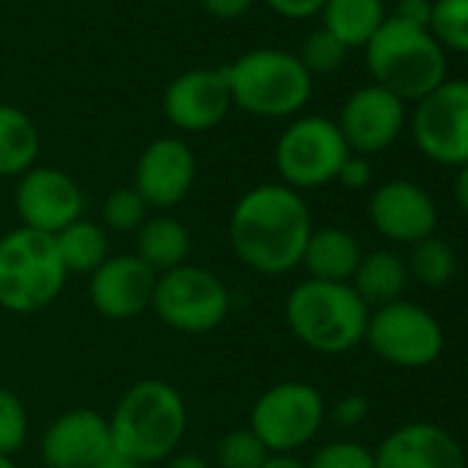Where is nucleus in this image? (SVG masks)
<instances>
[{"mask_svg": "<svg viewBox=\"0 0 468 468\" xmlns=\"http://www.w3.org/2000/svg\"><path fill=\"white\" fill-rule=\"evenodd\" d=\"M314 223L303 196L282 182L246 190L229 215V243L246 268L262 276H287L301 268Z\"/></svg>", "mask_w": 468, "mask_h": 468, "instance_id": "nucleus-1", "label": "nucleus"}, {"mask_svg": "<svg viewBox=\"0 0 468 468\" xmlns=\"http://www.w3.org/2000/svg\"><path fill=\"white\" fill-rule=\"evenodd\" d=\"M108 424L113 454L154 468L179 452L187 432V405L171 383L144 378L122 394Z\"/></svg>", "mask_w": 468, "mask_h": 468, "instance_id": "nucleus-2", "label": "nucleus"}, {"mask_svg": "<svg viewBox=\"0 0 468 468\" xmlns=\"http://www.w3.org/2000/svg\"><path fill=\"white\" fill-rule=\"evenodd\" d=\"M284 317L301 345L323 356H342L364 342L369 306L350 284L306 279L290 290Z\"/></svg>", "mask_w": 468, "mask_h": 468, "instance_id": "nucleus-3", "label": "nucleus"}, {"mask_svg": "<svg viewBox=\"0 0 468 468\" xmlns=\"http://www.w3.org/2000/svg\"><path fill=\"white\" fill-rule=\"evenodd\" d=\"M364 50L372 83L402 102H419L446 80V53L432 34L391 15Z\"/></svg>", "mask_w": 468, "mask_h": 468, "instance_id": "nucleus-4", "label": "nucleus"}, {"mask_svg": "<svg viewBox=\"0 0 468 468\" xmlns=\"http://www.w3.org/2000/svg\"><path fill=\"white\" fill-rule=\"evenodd\" d=\"M231 102L260 119L298 116L309 97L314 78L303 69L295 53L279 48H260L243 53L223 67Z\"/></svg>", "mask_w": 468, "mask_h": 468, "instance_id": "nucleus-5", "label": "nucleus"}, {"mask_svg": "<svg viewBox=\"0 0 468 468\" xmlns=\"http://www.w3.org/2000/svg\"><path fill=\"white\" fill-rule=\"evenodd\" d=\"M67 279L53 234L17 226L0 238V309L37 314L61 295Z\"/></svg>", "mask_w": 468, "mask_h": 468, "instance_id": "nucleus-6", "label": "nucleus"}, {"mask_svg": "<svg viewBox=\"0 0 468 468\" xmlns=\"http://www.w3.org/2000/svg\"><path fill=\"white\" fill-rule=\"evenodd\" d=\"M152 312L176 334H209L229 317L231 292L212 271L182 265L157 276Z\"/></svg>", "mask_w": 468, "mask_h": 468, "instance_id": "nucleus-7", "label": "nucleus"}, {"mask_svg": "<svg viewBox=\"0 0 468 468\" xmlns=\"http://www.w3.org/2000/svg\"><path fill=\"white\" fill-rule=\"evenodd\" d=\"M350 149L334 119L325 116H298L292 119L276 141V171L282 185L292 190H314L336 182L342 163Z\"/></svg>", "mask_w": 468, "mask_h": 468, "instance_id": "nucleus-8", "label": "nucleus"}, {"mask_svg": "<svg viewBox=\"0 0 468 468\" xmlns=\"http://www.w3.org/2000/svg\"><path fill=\"white\" fill-rule=\"evenodd\" d=\"M325 421L323 394L303 380H282L265 388L249 416V427L271 454H295L320 432Z\"/></svg>", "mask_w": 468, "mask_h": 468, "instance_id": "nucleus-9", "label": "nucleus"}, {"mask_svg": "<svg viewBox=\"0 0 468 468\" xmlns=\"http://www.w3.org/2000/svg\"><path fill=\"white\" fill-rule=\"evenodd\" d=\"M364 342L380 361L399 369L435 364L446 345L441 323L424 306L410 301H394L372 309Z\"/></svg>", "mask_w": 468, "mask_h": 468, "instance_id": "nucleus-10", "label": "nucleus"}, {"mask_svg": "<svg viewBox=\"0 0 468 468\" xmlns=\"http://www.w3.org/2000/svg\"><path fill=\"white\" fill-rule=\"evenodd\" d=\"M410 133L419 152L449 168L468 163V80H443L416 102Z\"/></svg>", "mask_w": 468, "mask_h": 468, "instance_id": "nucleus-11", "label": "nucleus"}, {"mask_svg": "<svg viewBox=\"0 0 468 468\" xmlns=\"http://www.w3.org/2000/svg\"><path fill=\"white\" fill-rule=\"evenodd\" d=\"M15 209L20 215V226L42 234H58L83 218V190L67 171L34 165L17 179Z\"/></svg>", "mask_w": 468, "mask_h": 468, "instance_id": "nucleus-12", "label": "nucleus"}, {"mask_svg": "<svg viewBox=\"0 0 468 468\" xmlns=\"http://www.w3.org/2000/svg\"><path fill=\"white\" fill-rule=\"evenodd\" d=\"M336 127L353 154H378L399 138L405 127V102L375 83L361 86L345 100Z\"/></svg>", "mask_w": 468, "mask_h": 468, "instance_id": "nucleus-13", "label": "nucleus"}, {"mask_svg": "<svg viewBox=\"0 0 468 468\" xmlns=\"http://www.w3.org/2000/svg\"><path fill=\"white\" fill-rule=\"evenodd\" d=\"M369 220L380 238L399 246H413L438 226V207L432 196L410 179H388L369 196Z\"/></svg>", "mask_w": 468, "mask_h": 468, "instance_id": "nucleus-14", "label": "nucleus"}, {"mask_svg": "<svg viewBox=\"0 0 468 468\" xmlns=\"http://www.w3.org/2000/svg\"><path fill=\"white\" fill-rule=\"evenodd\" d=\"M234 108L223 67H201L176 75L163 94V113L179 133H207Z\"/></svg>", "mask_w": 468, "mask_h": 468, "instance_id": "nucleus-15", "label": "nucleus"}, {"mask_svg": "<svg viewBox=\"0 0 468 468\" xmlns=\"http://www.w3.org/2000/svg\"><path fill=\"white\" fill-rule=\"evenodd\" d=\"M198 165L193 149L176 135H163L141 152L133 187L141 193L149 209H174L187 198Z\"/></svg>", "mask_w": 468, "mask_h": 468, "instance_id": "nucleus-16", "label": "nucleus"}, {"mask_svg": "<svg viewBox=\"0 0 468 468\" xmlns=\"http://www.w3.org/2000/svg\"><path fill=\"white\" fill-rule=\"evenodd\" d=\"M113 454L108 416L91 408L64 410L42 435V460L48 468H94Z\"/></svg>", "mask_w": 468, "mask_h": 468, "instance_id": "nucleus-17", "label": "nucleus"}, {"mask_svg": "<svg viewBox=\"0 0 468 468\" xmlns=\"http://www.w3.org/2000/svg\"><path fill=\"white\" fill-rule=\"evenodd\" d=\"M157 273L135 254H111L102 268L89 276L91 306L108 320H133L152 312Z\"/></svg>", "mask_w": 468, "mask_h": 468, "instance_id": "nucleus-18", "label": "nucleus"}, {"mask_svg": "<svg viewBox=\"0 0 468 468\" xmlns=\"http://www.w3.org/2000/svg\"><path fill=\"white\" fill-rule=\"evenodd\" d=\"M378 468H465V454L460 441L432 424L408 421L391 430L375 449Z\"/></svg>", "mask_w": 468, "mask_h": 468, "instance_id": "nucleus-19", "label": "nucleus"}, {"mask_svg": "<svg viewBox=\"0 0 468 468\" xmlns=\"http://www.w3.org/2000/svg\"><path fill=\"white\" fill-rule=\"evenodd\" d=\"M361 257H364L361 243L350 231L339 226H323V229H312L301 268L314 282L350 284Z\"/></svg>", "mask_w": 468, "mask_h": 468, "instance_id": "nucleus-20", "label": "nucleus"}, {"mask_svg": "<svg viewBox=\"0 0 468 468\" xmlns=\"http://www.w3.org/2000/svg\"><path fill=\"white\" fill-rule=\"evenodd\" d=\"M190 231L187 226L168 215V212H157L149 215L146 223L135 231V257L157 276L187 265L190 257Z\"/></svg>", "mask_w": 468, "mask_h": 468, "instance_id": "nucleus-21", "label": "nucleus"}, {"mask_svg": "<svg viewBox=\"0 0 468 468\" xmlns=\"http://www.w3.org/2000/svg\"><path fill=\"white\" fill-rule=\"evenodd\" d=\"M408 279L410 276H408L405 260L397 251L378 249V251H369V254L361 257L350 287L358 292V298L372 312V306L380 309L386 303L402 301V292L408 287Z\"/></svg>", "mask_w": 468, "mask_h": 468, "instance_id": "nucleus-22", "label": "nucleus"}, {"mask_svg": "<svg viewBox=\"0 0 468 468\" xmlns=\"http://www.w3.org/2000/svg\"><path fill=\"white\" fill-rule=\"evenodd\" d=\"M323 28L334 34L347 50L367 48L369 39L388 20L383 0H325Z\"/></svg>", "mask_w": 468, "mask_h": 468, "instance_id": "nucleus-23", "label": "nucleus"}, {"mask_svg": "<svg viewBox=\"0 0 468 468\" xmlns=\"http://www.w3.org/2000/svg\"><path fill=\"white\" fill-rule=\"evenodd\" d=\"M53 240L67 276H91L111 257L105 226L89 218H78L58 234H53Z\"/></svg>", "mask_w": 468, "mask_h": 468, "instance_id": "nucleus-24", "label": "nucleus"}, {"mask_svg": "<svg viewBox=\"0 0 468 468\" xmlns=\"http://www.w3.org/2000/svg\"><path fill=\"white\" fill-rule=\"evenodd\" d=\"M39 130L34 119L15 108L0 105V176H23L37 165L39 157Z\"/></svg>", "mask_w": 468, "mask_h": 468, "instance_id": "nucleus-25", "label": "nucleus"}, {"mask_svg": "<svg viewBox=\"0 0 468 468\" xmlns=\"http://www.w3.org/2000/svg\"><path fill=\"white\" fill-rule=\"evenodd\" d=\"M405 265H408V276H413L421 287L430 290L446 287L457 273L454 249L449 246V240L438 238V234H430V238L413 243Z\"/></svg>", "mask_w": 468, "mask_h": 468, "instance_id": "nucleus-26", "label": "nucleus"}, {"mask_svg": "<svg viewBox=\"0 0 468 468\" xmlns=\"http://www.w3.org/2000/svg\"><path fill=\"white\" fill-rule=\"evenodd\" d=\"M146 218H149V204L141 198V193L133 185L111 190L100 209V223L105 226V231L113 234H135L146 223Z\"/></svg>", "mask_w": 468, "mask_h": 468, "instance_id": "nucleus-27", "label": "nucleus"}, {"mask_svg": "<svg viewBox=\"0 0 468 468\" xmlns=\"http://www.w3.org/2000/svg\"><path fill=\"white\" fill-rule=\"evenodd\" d=\"M430 34L443 50L468 56V0H432Z\"/></svg>", "mask_w": 468, "mask_h": 468, "instance_id": "nucleus-28", "label": "nucleus"}, {"mask_svg": "<svg viewBox=\"0 0 468 468\" xmlns=\"http://www.w3.org/2000/svg\"><path fill=\"white\" fill-rule=\"evenodd\" d=\"M271 457V449L251 427L229 430L215 449V465L220 468H262Z\"/></svg>", "mask_w": 468, "mask_h": 468, "instance_id": "nucleus-29", "label": "nucleus"}, {"mask_svg": "<svg viewBox=\"0 0 468 468\" xmlns=\"http://www.w3.org/2000/svg\"><path fill=\"white\" fill-rule=\"evenodd\" d=\"M295 56L303 64V69L314 78V75H331V72L342 69V64L347 58V48L325 28H317L303 39L301 53H295Z\"/></svg>", "mask_w": 468, "mask_h": 468, "instance_id": "nucleus-30", "label": "nucleus"}, {"mask_svg": "<svg viewBox=\"0 0 468 468\" xmlns=\"http://www.w3.org/2000/svg\"><path fill=\"white\" fill-rule=\"evenodd\" d=\"M28 438V410L17 391L0 386V454L15 457Z\"/></svg>", "mask_w": 468, "mask_h": 468, "instance_id": "nucleus-31", "label": "nucleus"}, {"mask_svg": "<svg viewBox=\"0 0 468 468\" xmlns=\"http://www.w3.org/2000/svg\"><path fill=\"white\" fill-rule=\"evenodd\" d=\"M306 468H378V465H375V452L367 449L364 443L331 441L312 454Z\"/></svg>", "mask_w": 468, "mask_h": 468, "instance_id": "nucleus-32", "label": "nucleus"}, {"mask_svg": "<svg viewBox=\"0 0 468 468\" xmlns=\"http://www.w3.org/2000/svg\"><path fill=\"white\" fill-rule=\"evenodd\" d=\"M336 182L347 190H364L369 182H372V163L369 157L364 154H347V160L342 163L339 174H336Z\"/></svg>", "mask_w": 468, "mask_h": 468, "instance_id": "nucleus-33", "label": "nucleus"}, {"mask_svg": "<svg viewBox=\"0 0 468 468\" xmlns=\"http://www.w3.org/2000/svg\"><path fill=\"white\" fill-rule=\"evenodd\" d=\"M331 416L339 427H358L369 416V399L364 394H345L336 399Z\"/></svg>", "mask_w": 468, "mask_h": 468, "instance_id": "nucleus-34", "label": "nucleus"}, {"mask_svg": "<svg viewBox=\"0 0 468 468\" xmlns=\"http://www.w3.org/2000/svg\"><path fill=\"white\" fill-rule=\"evenodd\" d=\"M399 23H408L413 28H427L430 31V17H432V0H397L394 15Z\"/></svg>", "mask_w": 468, "mask_h": 468, "instance_id": "nucleus-35", "label": "nucleus"}, {"mask_svg": "<svg viewBox=\"0 0 468 468\" xmlns=\"http://www.w3.org/2000/svg\"><path fill=\"white\" fill-rule=\"evenodd\" d=\"M265 4L268 9H273L287 20H309L323 12L325 0H265Z\"/></svg>", "mask_w": 468, "mask_h": 468, "instance_id": "nucleus-36", "label": "nucleus"}, {"mask_svg": "<svg viewBox=\"0 0 468 468\" xmlns=\"http://www.w3.org/2000/svg\"><path fill=\"white\" fill-rule=\"evenodd\" d=\"M201 6L209 17L229 23V20H240L254 6V0H201Z\"/></svg>", "mask_w": 468, "mask_h": 468, "instance_id": "nucleus-37", "label": "nucleus"}, {"mask_svg": "<svg viewBox=\"0 0 468 468\" xmlns=\"http://www.w3.org/2000/svg\"><path fill=\"white\" fill-rule=\"evenodd\" d=\"M160 468H212V465L193 452H174L171 457L160 463Z\"/></svg>", "mask_w": 468, "mask_h": 468, "instance_id": "nucleus-38", "label": "nucleus"}, {"mask_svg": "<svg viewBox=\"0 0 468 468\" xmlns=\"http://www.w3.org/2000/svg\"><path fill=\"white\" fill-rule=\"evenodd\" d=\"M454 201L457 207L468 215V163L457 168V176H454Z\"/></svg>", "mask_w": 468, "mask_h": 468, "instance_id": "nucleus-39", "label": "nucleus"}, {"mask_svg": "<svg viewBox=\"0 0 468 468\" xmlns=\"http://www.w3.org/2000/svg\"><path fill=\"white\" fill-rule=\"evenodd\" d=\"M262 468H306V463L295 454H271Z\"/></svg>", "mask_w": 468, "mask_h": 468, "instance_id": "nucleus-40", "label": "nucleus"}, {"mask_svg": "<svg viewBox=\"0 0 468 468\" xmlns=\"http://www.w3.org/2000/svg\"><path fill=\"white\" fill-rule=\"evenodd\" d=\"M94 468H149V465H141V463L127 460V457H122V454H111V457H105L102 463H97Z\"/></svg>", "mask_w": 468, "mask_h": 468, "instance_id": "nucleus-41", "label": "nucleus"}, {"mask_svg": "<svg viewBox=\"0 0 468 468\" xmlns=\"http://www.w3.org/2000/svg\"><path fill=\"white\" fill-rule=\"evenodd\" d=\"M0 468H17L15 457H9V454H0Z\"/></svg>", "mask_w": 468, "mask_h": 468, "instance_id": "nucleus-42", "label": "nucleus"}, {"mask_svg": "<svg viewBox=\"0 0 468 468\" xmlns=\"http://www.w3.org/2000/svg\"><path fill=\"white\" fill-rule=\"evenodd\" d=\"M157 4H171V0H157Z\"/></svg>", "mask_w": 468, "mask_h": 468, "instance_id": "nucleus-43", "label": "nucleus"}]
</instances>
